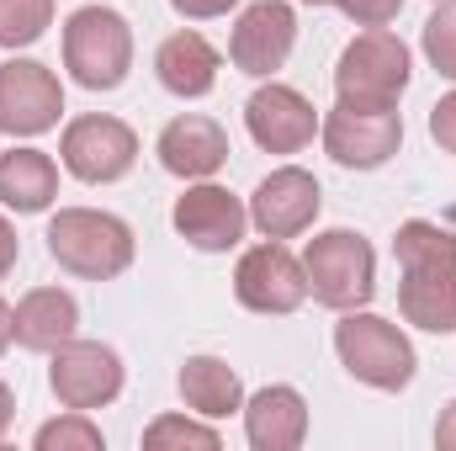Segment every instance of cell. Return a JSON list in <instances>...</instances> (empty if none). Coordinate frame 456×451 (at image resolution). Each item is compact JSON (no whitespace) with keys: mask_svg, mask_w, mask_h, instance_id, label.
<instances>
[{"mask_svg":"<svg viewBox=\"0 0 456 451\" xmlns=\"http://www.w3.org/2000/svg\"><path fill=\"white\" fill-rule=\"evenodd\" d=\"M409 43L387 27H366L361 37H350L335 64V91L345 107H366V112H393L398 96L409 91Z\"/></svg>","mask_w":456,"mask_h":451,"instance_id":"3","label":"cell"},{"mask_svg":"<svg viewBox=\"0 0 456 451\" xmlns=\"http://www.w3.org/2000/svg\"><path fill=\"white\" fill-rule=\"evenodd\" d=\"M53 27V0H0V48H32Z\"/></svg>","mask_w":456,"mask_h":451,"instance_id":"22","label":"cell"},{"mask_svg":"<svg viewBox=\"0 0 456 451\" xmlns=\"http://www.w3.org/2000/svg\"><path fill=\"white\" fill-rule=\"evenodd\" d=\"M393 255L403 266L398 314L414 330L456 335V234L430 218H409L393 239Z\"/></svg>","mask_w":456,"mask_h":451,"instance_id":"1","label":"cell"},{"mask_svg":"<svg viewBox=\"0 0 456 451\" xmlns=\"http://www.w3.org/2000/svg\"><path fill=\"white\" fill-rule=\"evenodd\" d=\"M80 330V303L64 287H32L11 308V335L21 350H59Z\"/></svg>","mask_w":456,"mask_h":451,"instance_id":"18","label":"cell"},{"mask_svg":"<svg viewBox=\"0 0 456 451\" xmlns=\"http://www.w3.org/2000/svg\"><path fill=\"white\" fill-rule=\"evenodd\" d=\"M335 350H340L345 372L377 393H403L414 382V366H419L414 345L398 324L361 314V308H345V319L335 324Z\"/></svg>","mask_w":456,"mask_h":451,"instance_id":"5","label":"cell"},{"mask_svg":"<svg viewBox=\"0 0 456 451\" xmlns=\"http://www.w3.org/2000/svg\"><path fill=\"white\" fill-rule=\"evenodd\" d=\"M16 255H21V244H16V228L0 218V282L11 276V266H16Z\"/></svg>","mask_w":456,"mask_h":451,"instance_id":"29","label":"cell"},{"mask_svg":"<svg viewBox=\"0 0 456 451\" xmlns=\"http://www.w3.org/2000/svg\"><path fill=\"white\" fill-rule=\"evenodd\" d=\"M244 127H249V138H255L265 154H297V149L314 144L319 112H314V102H308L303 91L271 80V86H260V91L244 102Z\"/></svg>","mask_w":456,"mask_h":451,"instance_id":"14","label":"cell"},{"mask_svg":"<svg viewBox=\"0 0 456 451\" xmlns=\"http://www.w3.org/2000/svg\"><path fill=\"white\" fill-rule=\"evenodd\" d=\"M175 382H181L186 409H197L202 420H228V414L244 409V382L224 356H186Z\"/></svg>","mask_w":456,"mask_h":451,"instance_id":"20","label":"cell"},{"mask_svg":"<svg viewBox=\"0 0 456 451\" xmlns=\"http://www.w3.org/2000/svg\"><path fill=\"white\" fill-rule=\"evenodd\" d=\"M59 160H64V170L75 181L112 186V181H122L138 165V133L122 117H107V112L75 117L64 127V138H59Z\"/></svg>","mask_w":456,"mask_h":451,"instance_id":"7","label":"cell"},{"mask_svg":"<svg viewBox=\"0 0 456 451\" xmlns=\"http://www.w3.org/2000/svg\"><path fill=\"white\" fill-rule=\"evenodd\" d=\"M303 271H308V292L324 308H366L377 292V250L355 234V228H324L308 239L303 250Z\"/></svg>","mask_w":456,"mask_h":451,"instance_id":"6","label":"cell"},{"mask_svg":"<svg viewBox=\"0 0 456 451\" xmlns=\"http://www.w3.org/2000/svg\"><path fill=\"white\" fill-rule=\"evenodd\" d=\"M425 59H430V70L436 75H446L456 80V0H441L436 5V16L425 21Z\"/></svg>","mask_w":456,"mask_h":451,"instance_id":"25","label":"cell"},{"mask_svg":"<svg viewBox=\"0 0 456 451\" xmlns=\"http://www.w3.org/2000/svg\"><path fill=\"white\" fill-rule=\"evenodd\" d=\"M143 447L149 451H170V447H197V451H218L224 447V436L213 430V425H202V420H186V414H159L149 430H143Z\"/></svg>","mask_w":456,"mask_h":451,"instance_id":"23","label":"cell"},{"mask_svg":"<svg viewBox=\"0 0 456 451\" xmlns=\"http://www.w3.org/2000/svg\"><path fill=\"white\" fill-rule=\"evenodd\" d=\"M244 436L255 451H297L308 441V398L287 382H271L244 398Z\"/></svg>","mask_w":456,"mask_h":451,"instance_id":"17","label":"cell"},{"mask_svg":"<svg viewBox=\"0 0 456 451\" xmlns=\"http://www.w3.org/2000/svg\"><path fill=\"white\" fill-rule=\"evenodd\" d=\"M297 48V11L287 0H255L239 11L233 37H228V59L239 75L249 80H271Z\"/></svg>","mask_w":456,"mask_h":451,"instance_id":"9","label":"cell"},{"mask_svg":"<svg viewBox=\"0 0 456 451\" xmlns=\"http://www.w3.org/2000/svg\"><path fill=\"white\" fill-rule=\"evenodd\" d=\"M11 420H16V393H11V388L0 382V436L11 430Z\"/></svg>","mask_w":456,"mask_h":451,"instance_id":"31","label":"cell"},{"mask_svg":"<svg viewBox=\"0 0 456 451\" xmlns=\"http://www.w3.org/2000/svg\"><path fill=\"white\" fill-rule=\"evenodd\" d=\"M436 447L456 451V404H446V409H441V420H436Z\"/></svg>","mask_w":456,"mask_h":451,"instance_id":"30","label":"cell"},{"mask_svg":"<svg viewBox=\"0 0 456 451\" xmlns=\"http://www.w3.org/2000/svg\"><path fill=\"white\" fill-rule=\"evenodd\" d=\"M48 388L64 409H102L122 393V356L102 340H69L53 350L48 366Z\"/></svg>","mask_w":456,"mask_h":451,"instance_id":"11","label":"cell"},{"mask_svg":"<svg viewBox=\"0 0 456 451\" xmlns=\"http://www.w3.org/2000/svg\"><path fill=\"white\" fill-rule=\"evenodd\" d=\"M218 48L202 37V32H170L165 43H159V53H154V75H159V86L170 91V96H181V102H197V96H208L213 86H218Z\"/></svg>","mask_w":456,"mask_h":451,"instance_id":"19","label":"cell"},{"mask_svg":"<svg viewBox=\"0 0 456 451\" xmlns=\"http://www.w3.org/2000/svg\"><path fill=\"white\" fill-rule=\"evenodd\" d=\"M170 224H175V234H181L186 244L218 255V250H233V244L244 239V228H249V208H244L228 186L202 181V186H186V192L175 197Z\"/></svg>","mask_w":456,"mask_h":451,"instance_id":"15","label":"cell"},{"mask_svg":"<svg viewBox=\"0 0 456 451\" xmlns=\"http://www.w3.org/2000/svg\"><path fill=\"white\" fill-rule=\"evenodd\" d=\"M170 5H175L186 21H213V16H228L239 0H170Z\"/></svg>","mask_w":456,"mask_h":451,"instance_id":"28","label":"cell"},{"mask_svg":"<svg viewBox=\"0 0 456 451\" xmlns=\"http://www.w3.org/2000/svg\"><path fill=\"white\" fill-rule=\"evenodd\" d=\"M59 197V165L43 149H5L0 154V202L16 213H48Z\"/></svg>","mask_w":456,"mask_h":451,"instance_id":"21","label":"cell"},{"mask_svg":"<svg viewBox=\"0 0 456 451\" xmlns=\"http://www.w3.org/2000/svg\"><path fill=\"white\" fill-rule=\"evenodd\" d=\"M303 5H335V0H303Z\"/></svg>","mask_w":456,"mask_h":451,"instance_id":"33","label":"cell"},{"mask_svg":"<svg viewBox=\"0 0 456 451\" xmlns=\"http://www.w3.org/2000/svg\"><path fill=\"white\" fill-rule=\"evenodd\" d=\"M37 451H102V430L86 420V409H69V414H59V420H48L43 430H37Z\"/></svg>","mask_w":456,"mask_h":451,"instance_id":"24","label":"cell"},{"mask_svg":"<svg viewBox=\"0 0 456 451\" xmlns=\"http://www.w3.org/2000/svg\"><path fill=\"white\" fill-rule=\"evenodd\" d=\"M11 303H5V298H0V356H5V345H11Z\"/></svg>","mask_w":456,"mask_h":451,"instance_id":"32","label":"cell"},{"mask_svg":"<svg viewBox=\"0 0 456 451\" xmlns=\"http://www.w3.org/2000/svg\"><path fill=\"white\" fill-rule=\"evenodd\" d=\"M59 112H64V86L48 64H37V59L0 64V133L37 138V133L59 127Z\"/></svg>","mask_w":456,"mask_h":451,"instance_id":"10","label":"cell"},{"mask_svg":"<svg viewBox=\"0 0 456 451\" xmlns=\"http://www.w3.org/2000/svg\"><path fill=\"white\" fill-rule=\"evenodd\" d=\"M319 208H324L319 181H314L308 170H297V165H281V170H271V176L255 186V197H249V224L260 228L265 239H297V234L314 228Z\"/></svg>","mask_w":456,"mask_h":451,"instance_id":"13","label":"cell"},{"mask_svg":"<svg viewBox=\"0 0 456 451\" xmlns=\"http://www.w3.org/2000/svg\"><path fill=\"white\" fill-rule=\"evenodd\" d=\"M430 138H436L446 154H456V91L430 107Z\"/></svg>","mask_w":456,"mask_h":451,"instance_id":"27","label":"cell"},{"mask_svg":"<svg viewBox=\"0 0 456 451\" xmlns=\"http://www.w3.org/2000/svg\"><path fill=\"white\" fill-rule=\"evenodd\" d=\"M335 5H340L355 27H387L403 11V0H335Z\"/></svg>","mask_w":456,"mask_h":451,"instance_id":"26","label":"cell"},{"mask_svg":"<svg viewBox=\"0 0 456 451\" xmlns=\"http://www.w3.org/2000/svg\"><path fill=\"white\" fill-rule=\"evenodd\" d=\"M48 255L86 282H112L133 266V228L102 208H59L48 224Z\"/></svg>","mask_w":456,"mask_h":451,"instance_id":"2","label":"cell"},{"mask_svg":"<svg viewBox=\"0 0 456 451\" xmlns=\"http://www.w3.org/2000/svg\"><path fill=\"white\" fill-rule=\"evenodd\" d=\"M64 70L86 91H117L133 70V27L112 5H80L64 21Z\"/></svg>","mask_w":456,"mask_h":451,"instance_id":"4","label":"cell"},{"mask_svg":"<svg viewBox=\"0 0 456 451\" xmlns=\"http://www.w3.org/2000/svg\"><path fill=\"white\" fill-rule=\"evenodd\" d=\"M154 154H159V165L170 170V176H181V181H208V176H218L228 165V133L213 122V117H175V122H165V133H159V144H154Z\"/></svg>","mask_w":456,"mask_h":451,"instance_id":"16","label":"cell"},{"mask_svg":"<svg viewBox=\"0 0 456 451\" xmlns=\"http://www.w3.org/2000/svg\"><path fill=\"white\" fill-rule=\"evenodd\" d=\"M403 144V117L393 112H366V107H345L335 102V112L324 117V149L330 160L345 170H377L398 154Z\"/></svg>","mask_w":456,"mask_h":451,"instance_id":"12","label":"cell"},{"mask_svg":"<svg viewBox=\"0 0 456 451\" xmlns=\"http://www.w3.org/2000/svg\"><path fill=\"white\" fill-rule=\"evenodd\" d=\"M233 298L249 314H297L303 298H308V271H303V260L281 239H265V244H255V250L239 255V266H233Z\"/></svg>","mask_w":456,"mask_h":451,"instance_id":"8","label":"cell"}]
</instances>
